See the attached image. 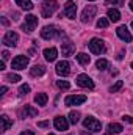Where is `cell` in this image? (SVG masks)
<instances>
[{
    "mask_svg": "<svg viewBox=\"0 0 133 135\" xmlns=\"http://www.w3.org/2000/svg\"><path fill=\"white\" fill-rule=\"evenodd\" d=\"M41 36H42V39H53L58 36H64V32L58 25H45L41 30Z\"/></svg>",
    "mask_w": 133,
    "mask_h": 135,
    "instance_id": "obj_1",
    "label": "cell"
},
{
    "mask_svg": "<svg viewBox=\"0 0 133 135\" xmlns=\"http://www.w3.org/2000/svg\"><path fill=\"white\" fill-rule=\"evenodd\" d=\"M58 9V2L57 0H44L41 5V14L42 17H52V14Z\"/></svg>",
    "mask_w": 133,
    "mask_h": 135,
    "instance_id": "obj_2",
    "label": "cell"
},
{
    "mask_svg": "<svg viewBox=\"0 0 133 135\" xmlns=\"http://www.w3.org/2000/svg\"><path fill=\"white\" fill-rule=\"evenodd\" d=\"M88 47H89L91 54H94V55L105 54V50H106V47H105V42H103L100 38H93V39L88 42Z\"/></svg>",
    "mask_w": 133,
    "mask_h": 135,
    "instance_id": "obj_3",
    "label": "cell"
},
{
    "mask_svg": "<svg viewBox=\"0 0 133 135\" xmlns=\"http://www.w3.org/2000/svg\"><path fill=\"white\" fill-rule=\"evenodd\" d=\"M83 126H85L88 131H93V132H100V131H102V123L97 121L96 118H93V116H86V118L83 119Z\"/></svg>",
    "mask_w": 133,
    "mask_h": 135,
    "instance_id": "obj_4",
    "label": "cell"
},
{
    "mask_svg": "<svg viewBox=\"0 0 133 135\" xmlns=\"http://www.w3.org/2000/svg\"><path fill=\"white\" fill-rule=\"evenodd\" d=\"M2 42H3L5 46H8V47H16L17 42H19V35L16 33V32H13V30H9V32L5 33Z\"/></svg>",
    "mask_w": 133,
    "mask_h": 135,
    "instance_id": "obj_5",
    "label": "cell"
},
{
    "mask_svg": "<svg viewBox=\"0 0 133 135\" xmlns=\"http://www.w3.org/2000/svg\"><path fill=\"white\" fill-rule=\"evenodd\" d=\"M38 25V16H33V14H28L25 16V22L22 24V30L27 32V33H32Z\"/></svg>",
    "mask_w": 133,
    "mask_h": 135,
    "instance_id": "obj_6",
    "label": "cell"
},
{
    "mask_svg": "<svg viewBox=\"0 0 133 135\" xmlns=\"http://www.w3.org/2000/svg\"><path fill=\"white\" fill-rule=\"evenodd\" d=\"M77 85L80 88H86V90H94V82L91 80V77L88 74H80L77 77Z\"/></svg>",
    "mask_w": 133,
    "mask_h": 135,
    "instance_id": "obj_7",
    "label": "cell"
},
{
    "mask_svg": "<svg viewBox=\"0 0 133 135\" xmlns=\"http://www.w3.org/2000/svg\"><path fill=\"white\" fill-rule=\"evenodd\" d=\"M75 14H77V5H75V2H72V0L66 2L64 3V11L61 13V17L66 16L69 19H75Z\"/></svg>",
    "mask_w": 133,
    "mask_h": 135,
    "instance_id": "obj_8",
    "label": "cell"
},
{
    "mask_svg": "<svg viewBox=\"0 0 133 135\" xmlns=\"http://www.w3.org/2000/svg\"><path fill=\"white\" fill-rule=\"evenodd\" d=\"M85 101H86L85 94H70L64 99V104L67 107H74V105H81Z\"/></svg>",
    "mask_w": 133,
    "mask_h": 135,
    "instance_id": "obj_9",
    "label": "cell"
},
{
    "mask_svg": "<svg viewBox=\"0 0 133 135\" xmlns=\"http://www.w3.org/2000/svg\"><path fill=\"white\" fill-rule=\"evenodd\" d=\"M96 13H97V6L96 5H88L81 13V22H85V24L91 22V19L96 16Z\"/></svg>",
    "mask_w": 133,
    "mask_h": 135,
    "instance_id": "obj_10",
    "label": "cell"
},
{
    "mask_svg": "<svg viewBox=\"0 0 133 135\" xmlns=\"http://www.w3.org/2000/svg\"><path fill=\"white\" fill-rule=\"evenodd\" d=\"M55 71H57V74H58V75H61V77L69 75V74H70V65H69V61H66V60L58 61V63H57V66H55Z\"/></svg>",
    "mask_w": 133,
    "mask_h": 135,
    "instance_id": "obj_11",
    "label": "cell"
},
{
    "mask_svg": "<svg viewBox=\"0 0 133 135\" xmlns=\"http://www.w3.org/2000/svg\"><path fill=\"white\" fill-rule=\"evenodd\" d=\"M28 66V58L25 55H17L14 60H13V69L16 71H21V69H25Z\"/></svg>",
    "mask_w": 133,
    "mask_h": 135,
    "instance_id": "obj_12",
    "label": "cell"
},
{
    "mask_svg": "<svg viewBox=\"0 0 133 135\" xmlns=\"http://www.w3.org/2000/svg\"><path fill=\"white\" fill-rule=\"evenodd\" d=\"M74 52H75V46H74V42H70V41H64V42H61V54H63V57H72Z\"/></svg>",
    "mask_w": 133,
    "mask_h": 135,
    "instance_id": "obj_13",
    "label": "cell"
},
{
    "mask_svg": "<svg viewBox=\"0 0 133 135\" xmlns=\"http://www.w3.org/2000/svg\"><path fill=\"white\" fill-rule=\"evenodd\" d=\"M53 126H55V129H58V131H67L69 123H67V119L64 116H57V118L53 119Z\"/></svg>",
    "mask_w": 133,
    "mask_h": 135,
    "instance_id": "obj_14",
    "label": "cell"
},
{
    "mask_svg": "<svg viewBox=\"0 0 133 135\" xmlns=\"http://www.w3.org/2000/svg\"><path fill=\"white\" fill-rule=\"evenodd\" d=\"M19 115L22 116V118H34V116H38V110L36 108H33L32 105H25L21 112H19Z\"/></svg>",
    "mask_w": 133,
    "mask_h": 135,
    "instance_id": "obj_15",
    "label": "cell"
},
{
    "mask_svg": "<svg viewBox=\"0 0 133 135\" xmlns=\"http://www.w3.org/2000/svg\"><path fill=\"white\" fill-rule=\"evenodd\" d=\"M116 33H117V36H119L122 41H125V42H130V41H132V35H130V32L127 30L125 25H121V27L116 30Z\"/></svg>",
    "mask_w": 133,
    "mask_h": 135,
    "instance_id": "obj_16",
    "label": "cell"
},
{
    "mask_svg": "<svg viewBox=\"0 0 133 135\" xmlns=\"http://www.w3.org/2000/svg\"><path fill=\"white\" fill-rule=\"evenodd\" d=\"M58 57V50L55 47H50V49H44V58L47 61H55Z\"/></svg>",
    "mask_w": 133,
    "mask_h": 135,
    "instance_id": "obj_17",
    "label": "cell"
},
{
    "mask_svg": "<svg viewBox=\"0 0 133 135\" xmlns=\"http://www.w3.org/2000/svg\"><path fill=\"white\" fill-rule=\"evenodd\" d=\"M11 126H13V121L6 115H2L0 116V132H6Z\"/></svg>",
    "mask_w": 133,
    "mask_h": 135,
    "instance_id": "obj_18",
    "label": "cell"
},
{
    "mask_svg": "<svg viewBox=\"0 0 133 135\" xmlns=\"http://www.w3.org/2000/svg\"><path fill=\"white\" fill-rule=\"evenodd\" d=\"M106 16H108V19H110L111 22H117V21L121 19V13H119V9H116V8H110V9L106 11Z\"/></svg>",
    "mask_w": 133,
    "mask_h": 135,
    "instance_id": "obj_19",
    "label": "cell"
},
{
    "mask_svg": "<svg viewBox=\"0 0 133 135\" xmlns=\"http://www.w3.org/2000/svg\"><path fill=\"white\" fill-rule=\"evenodd\" d=\"M122 131H124V127H122L121 124H117V123H110V124H108V132H106V135L121 134Z\"/></svg>",
    "mask_w": 133,
    "mask_h": 135,
    "instance_id": "obj_20",
    "label": "cell"
},
{
    "mask_svg": "<svg viewBox=\"0 0 133 135\" xmlns=\"http://www.w3.org/2000/svg\"><path fill=\"white\" fill-rule=\"evenodd\" d=\"M30 74H32L33 77H41V75L45 74V68L42 66V65H34V66L30 69Z\"/></svg>",
    "mask_w": 133,
    "mask_h": 135,
    "instance_id": "obj_21",
    "label": "cell"
},
{
    "mask_svg": "<svg viewBox=\"0 0 133 135\" xmlns=\"http://www.w3.org/2000/svg\"><path fill=\"white\" fill-rule=\"evenodd\" d=\"M77 60H78V63H80V65H83V66H88V65H89V61H91L89 55H88V54H85V52H80V54L77 55Z\"/></svg>",
    "mask_w": 133,
    "mask_h": 135,
    "instance_id": "obj_22",
    "label": "cell"
},
{
    "mask_svg": "<svg viewBox=\"0 0 133 135\" xmlns=\"http://www.w3.org/2000/svg\"><path fill=\"white\" fill-rule=\"evenodd\" d=\"M22 9H27V11H30V9H33V3H32V0H14Z\"/></svg>",
    "mask_w": 133,
    "mask_h": 135,
    "instance_id": "obj_23",
    "label": "cell"
},
{
    "mask_svg": "<svg viewBox=\"0 0 133 135\" xmlns=\"http://www.w3.org/2000/svg\"><path fill=\"white\" fill-rule=\"evenodd\" d=\"M47 101H49V98H47L45 93H38V94L34 96V102H36L38 105H45Z\"/></svg>",
    "mask_w": 133,
    "mask_h": 135,
    "instance_id": "obj_24",
    "label": "cell"
},
{
    "mask_svg": "<svg viewBox=\"0 0 133 135\" xmlns=\"http://www.w3.org/2000/svg\"><path fill=\"white\" fill-rule=\"evenodd\" d=\"M78 119H80V113H78L77 110H72V112L69 113V121H70L72 124H77Z\"/></svg>",
    "mask_w": 133,
    "mask_h": 135,
    "instance_id": "obj_25",
    "label": "cell"
},
{
    "mask_svg": "<svg viewBox=\"0 0 133 135\" xmlns=\"http://www.w3.org/2000/svg\"><path fill=\"white\" fill-rule=\"evenodd\" d=\"M96 68H97L99 71H105V69L108 68V61H106L105 58H99L97 63H96Z\"/></svg>",
    "mask_w": 133,
    "mask_h": 135,
    "instance_id": "obj_26",
    "label": "cell"
},
{
    "mask_svg": "<svg viewBox=\"0 0 133 135\" xmlns=\"http://www.w3.org/2000/svg\"><path fill=\"white\" fill-rule=\"evenodd\" d=\"M6 80H8V82H11V83H17V82L21 80V75H19V74H13V72H11V74H6Z\"/></svg>",
    "mask_w": 133,
    "mask_h": 135,
    "instance_id": "obj_27",
    "label": "cell"
},
{
    "mask_svg": "<svg viewBox=\"0 0 133 135\" xmlns=\"http://www.w3.org/2000/svg\"><path fill=\"white\" fill-rule=\"evenodd\" d=\"M108 25H110V19H106V17H100L97 21V28H106Z\"/></svg>",
    "mask_w": 133,
    "mask_h": 135,
    "instance_id": "obj_28",
    "label": "cell"
},
{
    "mask_svg": "<svg viewBox=\"0 0 133 135\" xmlns=\"http://www.w3.org/2000/svg\"><path fill=\"white\" fill-rule=\"evenodd\" d=\"M122 86H124V82H122V80H117V82L110 88V93H116V91H119Z\"/></svg>",
    "mask_w": 133,
    "mask_h": 135,
    "instance_id": "obj_29",
    "label": "cell"
},
{
    "mask_svg": "<svg viewBox=\"0 0 133 135\" xmlns=\"http://www.w3.org/2000/svg\"><path fill=\"white\" fill-rule=\"evenodd\" d=\"M57 85H58V88H61V90H69V88H70V83H69L67 80H58Z\"/></svg>",
    "mask_w": 133,
    "mask_h": 135,
    "instance_id": "obj_30",
    "label": "cell"
},
{
    "mask_svg": "<svg viewBox=\"0 0 133 135\" xmlns=\"http://www.w3.org/2000/svg\"><path fill=\"white\" fill-rule=\"evenodd\" d=\"M19 93H21L22 96H24V94H28V93H30V86H28L27 83H25V85H21V88H19Z\"/></svg>",
    "mask_w": 133,
    "mask_h": 135,
    "instance_id": "obj_31",
    "label": "cell"
},
{
    "mask_svg": "<svg viewBox=\"0 0 133 135\" xmlns=\"http://www.w3.org/2000/svg\"><path fill=\"white\" fill-rule=\"evenodd\" d=\"M106 5H114V6H122L124 5V0H105Z\"/></svg>",
    "mask_w": 133,
    "mask_h": 135,
    "instance_id": "obj_32",
    "label": "cell"
},
{
    "mask_svg": "<svg viewBox=\"0 0 133 135\" xmlns=\"http://www.w3.org/2000/svg\"><path fill=\"white\" fill-rule=\"evenodd\" d=\"M2 58H3V61L8 60V58H9V52H8V50H3V52H2Z\"/></svg>",
    "mask_w": 133,
    "mask_h": 135,
    "instance_id": "obj_33",
    "label": "cell"
},
{
    "mask_svg": "<svg viewBox=\"0 0 133 135\" xmlns=\"http://www.w3.org/2000/svg\"><path fill=\"white\" fill-rule=\"evenodd\" d=\"M122 119H124V121H127V123H132V124H133V118H132V116H129V115H124V116H122Z\"/></svg>",
    "mask_w": 133,
    "mask_h": 135,
    "instance_id": "obj_34",
    "label": "cell"
},
{
    "mask_svg": "<svg viewBox=\"0 0 133 135\" xmlns=\"http://www.w3.org/2000/svg\"><path fill=\"white\" fill-rule=\"evenodd\" d=\"M47 126H49V121H41V123H38V127H42V129H44V127H47Z\"/></svg>",
    "mask_w": 133,
    "mask_h": 135,
    "instance_id": "obj_35",
    "label": "cell"
},
{
    "mask_svg": "<svg viewBox=\"0 0 133 135\" xmlns=\"http://www.w3.org/2000/svg\"><path fill=\"white\" fill-rule=\"evenodd\" d=\"M21 135H34L33 131H24V132H21Z\"/></svg>",
    "mask_w": 133,
    "mask_h": 135,
    "instance_id": "obj_36",
    "label": "cell"
},
{
    "mask_svg": "<svg viewBox=\"0 0 133 135\" xmlns=\"http://www.w3.org/2000/svg\"><path fill=\"white\" fill-rule=\"evenodd\" d=\"M6 90H8L6 86H2V88H0V96H3V94L6 93Z\"/></svg>",
    "mask_w": 133,
    "mask_h": 135,
    "instance_id": "obj_37",
    "label": "cell"
},
{
    "mask_svg": "<svg viewBox=\"0 0 133 135\" xmlns=\"http://www.w3.org/2000/svg\"><path fill=\"white\" fill-rule=\"evenodd\" d=\"M5 69V61H0V71H3Z\"/></svg>",
    "mask_w": 133,
    "mask_h": 135,
    "instance_id": "obj_38",
    "label": "cell"
},
{
    "mask_svg": "<svg viewBox=\"0 0 133 135\" xmlns=\"http://www.w3.org/2000/svg\"><path fill=\"white\" fill-rule=\"evenodd\" d=\"M80 135H91V134H89V132H86V131H81V134H80Z\"/></svg>",
    "mask_w": 133,
    "mask_h": 135,
    "instance_id": "obj_39",
    "label": "cell"
},
{
    "mask_svg": "<svg viewBox=\"0 0 133 135\" xmlns=\"http://www.w3.org/2000/svg\"><path fill=\"white\" fill-rule=\"evenodd\" d=\"M129 5H130V9H132V11H133V0H132V2H130V3H129Z\"/></svg>",
    "mask_w": 133,
    "mask_h": 135,
    "instance_id": "obj_40",
    "label": "cell"
},
{
    "mask_svg": "<svg viewBox=\"0 0 133 135\" xmlns=\"http://www.w3.org/2000/svg\"><path fill=\"white\" fill-rule=\"evenodd\" d=\"M130 66H132V69H133V63H132V65H130Z\"/></svg>",
    "mask_w": 133,
    "mask_h": 135,
    "instance_id": "obj_41",
    "label": "cell"
},
{
    "mask_svg": "<svg viewBox=\"0 0 133 135\" xmlns=\"http://www.w3.org/2000/svg\"><path fill=\"white\" fill-rule=\"evenodd\" d=\"M49 135H55V134H49Z\"/></svg>",
    "mask_w": 133,
    "mask_h": 135,
    "instance_id": "obj_42",
    "label": "cell"
},
{
    "mask_svg": "<svg viewBox=\"0 0 133 135\" xmlns=\"http://www.w3.org/2000/svg\"><path fill=\"white\" fill-rule=\"evenodd\" d=\"M132 28H133V22H132Z\"/></svg>",
    "mask_w": 133,
    "mask_h": 135,
    "instance_id": "obj_43",
    "label": "cell"
},
{
    "mask_svg": "<svg viewBox=\"0 0 133 135\" xmlns=\"http://www.w3.org/2000/svg\"><path fill=\"white\" fill-rule=\"evenodd\" d=\"M89 2H93V0H89Z\"/></svg>",
    "mask_w": 133,
    "mask_h": 135,
    "instance_id": "obj_44",
    "label": "cell"
}]
</instances>
